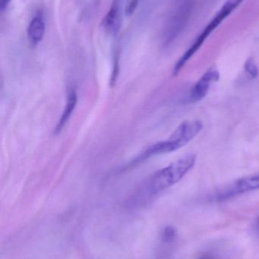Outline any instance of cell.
Wrapping results in <instances>:
<instances>
[{
	"instance_id": "2",
	"label": "cell",
	"mask_w": 259,
	"mask_h": 259,
	"mask_svg": "<svg viewBox=\"0 0 259 259\" xmlns=\"http://www.w3.org/2000/svg\"><path fill=\"white\" fill-rule=\"evenodd\" d=\"M202 127V122L197 120L184 121L178 126L167 140L158 142L149 148L142 154L141 158L144 159L152 155L174 152L193 140L201 132Z\"/></svg>"
},
{
	"instance_id": "10",
	"label": "cell",
	"mask_w": 259,
	"mask_h": 259,
	"mask_svg": "<svg viewBox=\"0 0 259 259\" xmlns=\"http://www.w3.org/2000/svg\"><path fill=\"white\" fill-rule=\"evenodd\" d=\"M176 235V231L173 227H167L164 229V234H163V240L165 242H170L174 238Z\"/></svg>"
},
{
	"instance_id": "6",
	"label": "cell",
	"mask_w": 259,
	"mask_h": 259,
	"mask_svg": "<svg viewBox=\"0 0 259 259\" xmlns=\"http://www.w3.org/2000/svg\"><path fill=\"white\" fill-rule=\"evenodd\" d=\"M45 29V22L42 16L38 15L31 20L27 27V39L31 47H36L42 40Z\"/></svg>"
},
{
	"instance_id": "4",
	"label": "cell",
	"mask_w": 259,
	"mask_h": 259,
	"mask_svg": "<svg viewBox=\"0 0 259 259\" xmlns=\"http://www.w3.org/2000/svg\"><path fill=\"white\" fill-rule=\"evenodd\" d=\"M220 78V73L215 67H211L202 77L196 82L190 93V100L191 103H196L203 100L210 90L211 83L217 81Z\"/></svg>"
},
{
	"instance_id": "3",
	"label": "cell",
	"mask_w": 259,
	"mask_h": 259,
	"mask_svg": "<svg viewBox=\"0 0 259 259\" xmlns=\"http://www.w3.org/2000/svg\"><path fill=\"white\" fill-rule=\"evenodd\" d=\"M243 0H227L226 3L222 6L221 9L219 11L215 17L213 18L212 21L205 27L200 36L196 39L194 44L191 46L190 49L184 53L183 56L179 59L173 68V74L176 75L181 71L184 65L190 60V58L193 57V55L199 50L202 47L205 39L208 37L210 34L214 31V29L217 28L220 23L226 19L227 17L229 16L233 11L235 10Z\"/></svg>"
},
{
	"instance_id": "9",
	"label": "cell",
	"mask_w": 259,
	"mask_h": 259,
	"mask_svg": "<svg viewBox=\"0 0 259 259\" xmlns=\"http://www.w3.org/2000/svg\"><path fill=\"white\" fill-rule=\"evenodd\" d=\"M245 71L252 79L255 78L258 75V68L256 62L252 58L248 59L244 65Z\"/></svg>"
},
{
	"instance_id": "11",
	"label": "cell",
	"mask_w": 259,
	"mask_h": 259,
	"mask_svg": "<svg viewBox=\"0 0 259 259\" xmlns=\"http://www.w3.org/2000/svg\"><path fill=\"white\" fill-rule=\"evenodd\" d=\"M138 0H131L130 3H129L126 9V16H131L134 13L137 6H138Z\"/></svg>"
},
{
	"instance_id": "7",
	"label": "cell",
	"mask_w": 259,
	"mask_h": 259,
	"mask_svg": "<svg viewBox=\"0 0 259 259\" xmlns=\"http://www.w3.org/2000/svg\"><path fill=\"white\" fill-rule=\"evenodd\" d=\"M103 25L109 33L117 34L120 27V0H114L110 9L103 18Z\"/></svg>"
},
{
	"instance_id": "12",
	"label": "cell",
	"mask_w": 259,
	"mask_h": 259,
	"mask_svg": "<svg viewBox=\"0 0 259 259\" xmlns=\"http://www.w3.org/2000/svg\"><path fill=\"white\" fill-rule=\"evenodd\" d=\"M12 0H0V11H4L9 6Z\"/></svg>"
},
{
	"instance_id": "1",
	"label": "cell",
	"mask_w": 259,
	"mask_h": 259,
	"mask_svg": "<svg viewBox=\"0 0 259 259\" xmlns=\"http://www.w3.org/2000/svg\"><path fill=\"white\" fill-rule=\"evenodd\" d=\"M196 156L189 154L155 172L144 184V192L155 195L179 182L196 164Z\"/></svg>"
},
{
	"instance_id": "8",
	"label": "cell",
	"mask_w": 259,
	"mask_h": 259,
	"mask_svg": "<svg viewBox=\"0 0 259 259\" xmlns=\"http://www.w3.org/2000/svg\"><path fill=\"white\" fill-rule=\"evenodd\" d=\"M76 103H77V94H76V91H71L68 94L63 112H62V115L59 118V122H58L56 129H55V132L56 134L61 132L62 130L65 127V124L68 123L71 114L76 109Z\"/></svg>"
},
{
	"instance_id": "5",
	"label": "cell",
	"mask_w": 259,
	"mask_h": 259,
	"mask_svg": "<svg viewBox=\"0 0 259 259\" xmlns=\"http://www.w3.org/2000/svg\"><path fill=\"white\" fill-rule=\"evenodd\" d=\"M256 190H259V171L238 180L234 184V187L229 190L225 196H228Z\"/></svg>"
}]
</instances>
